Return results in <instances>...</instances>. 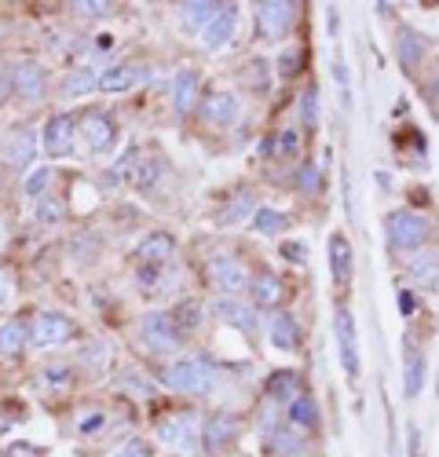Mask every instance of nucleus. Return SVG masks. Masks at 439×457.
Instances as JSON below:
<instances>
[{"label": "nucleus", "instance_id": "f257e3e1", "mask_svg": "<svg viewBox=\"0 0 439 457\" xmlns=\"http://www.w3.org/2000/svg\"><path fill=\"white\" fill-rule=\"evenodd\" d=\"M216 377H220V366L205 352H191V355H179L165 370L162 380H165V388L179 395H209L216 388Z\"/></svg>", "mask_w": 439, "mask_h": 457}, {"label": "nucleus", "instance_id": "f03ea898", "mask_svg": "<svg viewBox=\"0 0 439 457\" xmlns=\"http://www.w3.org/2000/svg\"><path fill=\"white\" fill-rule=\"evenodd\" d=\"M154 436L162 446H169L179 457H198L202 453V425L195 410H169L158 417Z\"/></svg>", "mask_w": 439, "mask_h": 457}, {"label": "nucleus", "instance_id": "7ed1b4c3", "mask_svg": "<svg viewBox=\"0 0 439 457\" xmlns=\"http://www.w3.org/2000/svg\"><path fill=\"white\" fill-rule=\"evenodd\" d=\"M385 231H388V249L392 253H421V245L432 235V223L418 209H395L385 216Z\"/></svg>", "mask_w": 439, "mask_h": 457}, {"label": "nucleus", "instance_id": "20e7f679", "mask_svg": "<svg viewBox=\"0 0 439 457\" xmlns=\"http://www.w3.org/2000/svg\"><path fill=\"white\" fill-rule=\"evenodd\" d=\"M78 337V322L62 312H37L29 319V348H41V352H52V348H62L70 340Z\"/></svg>", "mask_w": 439, "mask_h": 457}, {"label": "nucleus", "instance_id": "39448f33", "mask_svg": "<svg viewBox=\"0 0 439 457\" xmlns=\"http://www.w3.org/2000/svg\"><path fill=\"white\" fill-rule=\"evenodd\" d=\"M139 333L146 340V348L158 352V355H179L183 345H187V337L179 333V326L172 322L169 312H146L139 322Z\"/></svg>", "mask_w": 439, "mask_h": 457}, {"label": "nucleus", "instance_id": "423d86ee", "mask_svg": "<svg viewBox=\"0 0 439 457\" xmlns=\"http://www.w3.org/2000/svg\"><path fill=\"white\" fill-rule=\"evenodd\" d=\"M293 22H297V4H278V0H268V4H256L253 8V26L256 37L268 45H278L289 37Z\"/></svg>", "mask_w": 439, "mask_h": 457}, {"label": "nucleus", "instance_id": "0eeeda50", "mask_svg": "<svg viewBox=\"0 0 439 457\" xmlns=\"http://www.w3.org/2000/svg\"><path fill=\"white\" fill-rule=\"evenodd\" d=\"M334 337H337V359L344 366V377L348 380H359V370H362V359H359V329H355V315L348 303H337L334 312Z\"/></svg>", "mask_w": 439, "mask_h": 457}, {"label": "nucleus", "instance_id": "6e6552de", "mask_svg": "<svg viewBox=\"0 0 439 457\" xmlns=\"http://www.w3.org/2000/svg\"><path fill=\"white\" fill-rule=\"evenodd\" d=\"M78 132L85 136V146H88L92 158H106L110 150L118 146V125H114V118H110L106 110H99V106L85 110V118L78 121Z\"/></svg>", "mask_w": 439, "mask_h": 457}, {"label": "nucleus", "instance_id": "1a4fd4ad", "mask_svg": "<svg viewBox=\"0 0 439 457\" xmlns=\"http://www.w3.org/2000/svg\"><path fill=\"white\" fill-rule=\"evenodd\" d=\"M205 275H209V282L216 286V293H224V296H238L242 289H249V268L238 260V256H231V253H216V256H209V268H205Z\"/></svg>", "mask_w": 439, "mask_h": 457}, {"label": "nucleus", "instance_id": "9d476101", "mask_svg": "<svg viewBox=\"0 0 439 457\" xmlns=\"http://www.w3.org/2000/svg\"><path fill=\"white\" fill-rule=\"evenodd\" d=\"M78 118L73 113H52L41 129V150L48 158H70L78 150Z\"/></svg>", "mask_w": 439, "mask_h": 457}, {"label": "nucleus", "instance_id": "9b49d317", "mask_svg": "<svg viewBox=\"0 0 439 457\" xmlns=\"http://www.w3.org/2000/svg\"><path fill=\"white\" fill-rule=\"evenodd\" d=\"M238 436H242V417L231 413V410H220L202 425V450L209 457H220V453H228L235 446Z\"/></svg>", "mask_w": 439, "mask_h": 457}, {"label": "nucleus", "instance_id": "f8f14e48", "mask_svg": "<svg viewBox=\"0 0 439 457\" xmlns=\"http://www.w3.org/2000/svg\"><path fill=\"white\" fill-rule=\"evenodd\" d=\"M37 150H41V132H33L29 125H12L4 136V162L15 172H33L37 165Z\"/></svg>", "mask_w": 439, "mask_h": 457}, {"label": "nucleus", "instance_id": "ddd939ff", "mask_svg": "<svg viewBox=\"0 0 439 457\" xmlns=\"http://www.w3.org/2000/svg\"><path fill=\"white\" fill-rule=\"evenodd\" d=\"M48 92V70L41 59H19L12 62V96L26 103H41Z\"/></svg>", "mask_w": 439, "mask_h": 457}, {"label": "nucleus", "instance_id": "4468645a", "mask_svg": "<svg viewBox=\"0 0 439 457\" xmlns=\"http://www.w3.org/2000/svg\"><path fill=\"white\" fill-rule=\"evenodd\" d=\"M154 78V70L146 62H121V66H103L99 70V92L106 96H118V92H128V88H139Z\"/></svg>", "mask_w": 439, "mask_h": 457}, {"label": "nucleus", "instance_id": "2eb2a0df", "mask_svg": "<svg viewBox=\"0 0 439 457\" xmlns=\"http://www.w3.org/2000/svg\"><path fill=\"white\" fill-rule=\"evenodd\" d=\"M198 110H202L205 125H212V129H231V125L238 121V113H242V103H238V96L228 92V88H212V92L202 96Z\"/></svg>", "mask_w": 439, "mask_h": 457}, {"label": "nucleus", "instance_id": "dca6fc26", "mask_svg": "<svg viewBox=\"0 0 439 457\" xmlns=\"http://www.w3.org/2000/svg\"><path fill=\"white\" fill-rule=\"evenodd\" d=\"M238 22H242L238 8H235V4H224V8H220V15L202 29V48H205V52H224V48H231L235 37H238Z\"/></svg>", "mask_w": 439, "mask_h": 457}, {"label": "nucleus", "instance_id": "f3484780", "mask_svg": "<svg viewBox=\"0 0 439 457\" xmlns=\"http://www.w3.org/2000/svg\"><path fill=\"white\" fill-rule=\"evenodd\" d=\"M212 315L224 322V326H235L238 333H256V326H261V319H256V308H249V303H242L238 296H216L212 303Z\"/></svg>", "mask_w": 439, "mask_h": 457}, {"label": "nucleus", "instance_id": "a211bd4d", "mask_svg": "<svg viewBox=\"0 0 439 457\" xmlns=\"http://www.w3.org/2000/svg\"><path fill=\"white\" fill-rule=\"evenodd\" d=\"M264 395H268V406H293L301 395H304V380L297 370H275L264 385Z\"/></svg>", "mask_w": 439, "mask_h": 457}, {"label": "nucleus", "instance_id": "6ab92c4d", "mask_svg": "<svg viewBox=\"0 0 439 457\" xmlns=\"http://www.w3.org/2000/svg\"><path fill=\"white\" fill-rule=\"evenodd\" d=\"M172 103L179 113H191L202 103V73L198 66H179L172 73Z\"/></svg>", "mask_w": 439, "mask_h": 457}, {"label": "nucleus", "instance_id": "aec40b11", "mask_svg": "<svg viewBox=\"0 0 439 457\" xmlns=\"http://www.w3.org/2000/svg\"><path fill=\"white\" fill-rule=\"evenodd\" d=\"M268 345L275 352H286V355L301 352V326H297V319H293L289 312H271V319H268Z\"/></svg>", "mask_w": 439, "mask_h": 457}, {"label": "nucleus", "instance_id": "412c9836", "mask_svg": "<svg viewBox=\"0 0 439 457\" xmlns=\"http://www.w3.org/2000/svg\"><path fill=\"white\" fill-rule=\"evenodd\" d=\"M264 453L268 457H301L304 453V432H297L293 425L264 428Z\"/></svg>", "mask_w": 439, "mask_h": 457}, {"label": "nucleus", "instance_id": "4be33fe9", "mask_svg": "<svg viewBox=\"0 0 439 457\" xmlns=\"http://www.w3.org/2000/svg\"><path fill=\"white\" fill-rule=\"evenodd\" d=\"M329 271H334V282L337 286H348L352 275H355V253H352V242L348 235H329Z\"/></svg>", "mask_w": 439, "mask_h": 457}, {"label": "nucleus", "instance_id": "5701e85b", "mask_svg": "<svg viewBox=\"0 0 439 457\" xmlns=\"http://www.w3.org/2000/svg\"><path fill=\"white\" fill-rule=\"evenodd\" d=\"M249 300H253L256 312H278V303H282V278L271 275V271H261L249 282Z\"/></svg>", "mask_w": 439, "mask_h": 457}, {"label": "nucleus", "instance_id": "b1692460", "mask_svg": "<svg viewBox=\"0 0 439 457\" xmlns=\"http://www.w3.org/2000/svg\"><path fill=\"white\" fill-rule=\"evenodd\" d=\"M407 275H410L414 289H421V293L439 289V256H435L432 249L414 253V256H410V263H407Z\"/></svg>", "mask_w": 439, "mask_h": 457}, {"label": "nucleus", "instance_id": "393cba45", "mask_svg": "<svg viewBox=\"0 0 439 457\" xmlns=\"http://www.w3.org/2000/svg\"><path fill=\"white\" fill-rule=\"evenodd\" d=\"M136 256H139V263H158V268H165V263L176 256V238L169 231H151L146 238H139Z\"/></svg>", "mask_w": 439, "mask_h": 457}, {"label": "nucleus", "instance_id": "a878e982", "mask_svg": "<svg viewBox=\"0 0 439 457\" xmlns=\"http://www.w3.org/2000/svg\"><path fill=\"white\" fill-rule=\"evenodd\" d=\"M425 52H428V41L418 33V29H410V26H399V33H395V55H399V62H402V70H418L421 66V59H425Z\"/></svg>", "mask_w": 439, "mask_h": 457}, {"label": "nucleus", "instance_id": "bb28decb", "mask_svg": "<svg viewBox=\"0 0 439 457\" xmlns=\"http://www.w3.org/2000/svg\"><path fill=\"white\" fill-rule=\"evenodd\" d=\"M29 348V326L19 315L0 319V355L4 359H19Z\"/></svg>", "mask_w": 439, "mask_h": 457}, {"label": "nucleus", "instance_id": "cd10ccee", "mask_svg": "<svg viewBox=\"0 0 439 457\" xmlns=\"http://www.w3.org/2000/svg\"><path fill=\"white\" fill-rule=\"evenodd\" d=\"M88 92H99V70H92V66L70 70L59 85V99H81Z\"/></svg>", "mask_w": 439, "mask_h": 457}, {"label": "nucleus", "instance_id": "c85d7f7f", "mask_svg": "<svg viewBox=\"0 0 439 457\" xmlns=\"http://www.w3.org/2000/svg\"><path fill=\"white\" fill-rule=\"evenodd\" d=\"M253 212H256L253 190H238L231 202H224V205L216 209V223H220V227H235V223H242V220H253Z\"/></svg>", "mask_w": 439, "mask_h": 457}, {"label": "nucleus", "instance_id": "c756f323", "mask_svg": "<svg viewBox=\"0 0 439 457\" xmlns=\"http://www.w3.org/2000/svg\"><path fill=\"white\" fill-rule=\"evenodd\" d=\"M289 425L297 428V432H304V436H308V432H315V428L322 425V413H319L315 395H308V392H304L297 403L289 406Z\"/></svg>", "mask_w": 439, "mask_h": 457}, {"label": "nucleus", "instance_id": "7c9ffc66", "mask_svg": "<svg viewBox=\"0 0 439 457\" xmlns=\"http://www.w3.org/2000/svg\"><path fill=\"white\" fill-rule=\"evenodd\" d=\"M220 8H224V4H209V0H195V4H183V8H179V26L187 29V33H202V29L220 15Z\"/></svg>", "mask_w": 439, "mask_h": 457}, {"label": "nucleus", "instance_id": "2f4dec72", "mask_svg": "<svg viewBox=\"0 0 439 457\" xmlns=\"http://www.w3.org/2000/svg\"><path fill=\"white\" fill-rule=\"evenodd\" d=\"M125 179L132 183V190H143V195H151V190L158 187V179H162V158H154V154L139 158L136 169H132Z\"/></svg>", "mask_w": 439, "mask_h": 457}, {"label": "nucleus", "instance_id": "473e14b6", "mask_svg": "<svg viewBox=\"0 0 439 457\" xmlns=\"http://www.w3.org/2000/svg\"><path fill=\"white\" fill-rule=\"evenodd\" d=\"M425 388V352L407 348V366H402V392L407 399H418Z\"/></svg>", "mask_w": 439, "mask_h": 457}, {"label": "nucleus", "instance_id": "72a5a7b5", "mask_svg": "<svg viewBox=\"0 0 439 457\" xmlns=\"http://www.w3.org/2000/svg\"><path fill=\"white\" fill-rule=\"evenodd\" d=\"M249 227H253L256 235H268V238H275V235H282L286 227H289V216H286L282 209H268V205H261V209L253 212Z\"/></svg>", "mask_w": 439, "mask_h": 457}, {"label": "nucleus", "instance_id": "f704fd0d", "mask_svg": "<svg viewBox=\"0 0 439 457\" xmlns=\"http://www.w3.org/2000/svg\"><path fill=\"white\" fill-rule=\"evenodd\" d=\"M169 315H172V322L179 326V333L187 337V333H195V329L202 326V315H205V308H202L198 300H183V303H176V308H172Z\"/></svg>", "mask_w": 439, "mask_h": 457}, {"label": "nucleus", "instance_id": "c9c22d12", "mask_svg": "<svg viewBox=\"0 0 439 457\" xmlns=\"http://www.w3.org/2000/svg\"><path fill=\"white\" fill-rule=\"evenodd\" d=\"M271 158H278V162L301 158V132H297V129L275 132V136H271Z\"/></svg>", "mask_w": 439, "mask_h": 457}, {"label": "nucleus", "instance_id": "e433bc0d", "mask_svg": "<svg viewBox=\"0 0 439 457\" xmlns=\"http://www.w3.org/2000/svg\"><path fill=\"white\" fill-rule=\"evenodd\" d=\"M52 183H55V169L52 165H37L33 172H26V195L41 202V198L52 195Z\"/></svg>", "mask_w": 439, "mask_h": 457}, {"label": "nucleus", "instance_id": "4c0bfd02", "mask_svg": "<svg viewBox=\"0 0 439 457\" xmlns=\"http://www.w3.org/2000/svg\"><path fill=\"white\" fill-rule=\"evenodd\" d=\"M322 165L319 162H304L301 172H297V190L301 195H322Z\"/></svg>", "mask_w": 439, "mask_h": 457}, {"label": "nucleus", "instance_id": "58836bf2", "mask_svg": "<svg viewBox=\"0 0 439 457\" xmlns=\"http://www.w3.org/2000/svg\"><path fill=\"white\" fill-rule=\"evenodd\" d=\"M41 380H45L48 388L62 392V388L70 385V380H73V366H70V362H52V366H45V370H41Z\"/></svg>", "mask_w": 439, "mask_h": 457}, {"label": "nucleus", "instance_id": "ea45409f", "mask_svg": "<svg viewBox=\"0 0 439 457\" xmlns=\"http://www.w3.org/2000/svg\"><path fill=\"white\" fill-rule=\"evenodd\" d=\"M268 70H271V66H268L264 59H249L245 70H242V81L261 92V88H268V81H271V78H268Z\"/></svg>", "mask_w": 439, "mask_h": 457}, {"label": "nucleus", "instance_id": "a19ab883", "mask_svg": "<svg viewBox=\"0 0 439 457\" xmlns=\"http://www.w3.org/2000/svg\"><path fill=\"white\" fill-rule=\"evenodd\" d=\"M301 121H304L308 129L319 125V88H315V85H308V88L301 92Z\"/></svg>", "mask_w": 439, "mask_h": 457}, {"label": "nucleus", "instance_id": "79ce46f5", "mask_svg": "<svg viewBox=\"0 0 439 457\" xmlns=\"http://www.w3.org/2000/svg\"><path fill=\"white\" fill-rule=\"evenodd\" d=\"M62 216H66V205L59 202V198H41L37 202V223H62Z\"/></svg>", "mask_w": 439, "mask_h": 457}, {"label": "nucleus", "instance_id": "37998d69", "mask_svg": "<svg viewBox=\"0 0 439 457\" xmlns=\"http://www.w3.org/2000/svg\"><path fill=\"white\" fill-rule=\"evenodd\" d=\"M136 286L143 293L162 289V268H158V263H139V268H136Z\"/></svg>", "mask_w": 439, "mask_h": 457}, {"label": "nucleus", "instance_id": "c03bdc74", "mask_svg": "<svg viewBox=\"0 0 439 457\" xmlns=\"http://www.w3.org/2000/svg\"><path fill=\"white\" fill-rule=\"evenodd\" d=\"M301 59H304V52H301V48H286V52L278 55L275 70L282 73V78H293V73H301Z\"/></svg>", "mask_w": 439, "mask_h": 457}, {"label": "nucleus", "instance_id": "a18cd8bd", "mask_svg": "<svg viewBox=\"0 0 439 457\" xmlns=\"http://www.w3.org/2000/svg\"><path fill=\"white\" fill-rule=\"evenodd\" d=\"M106 428V413L95 410V413H85L81 417V425H78V436H99Z\"/></svg>", "mask_w": 439, "mask_h": 457}, {"label": "nucleus", "instance_id": "49530a36", "mask_svg": "<svg viewBox=\"0 0 439 457\" xmlns=\"http://www.w3.org/2000/svg\"><path fill=\"white\" fill-rule=\"evenodd\" d=\"M114 457H151V443H146V439H125L114 450Z\"/></svg>", "mask_w": 439, "mask_h": 457}, {"label": "nucleus", "instance_id": "de8ad7c7", "mask_svg": "<svg viewBox=\"0 0 439 457\" xmlns=\"http://www.w3.org/2000/svg\"><path fill=\"white\" fill-rule=\"evenodd\" d=\"M121 385H125V388H136L139 395H151V392H154L151 380H146L143 373H136V370H125V373H121Z\"/></svg>", "mask_w": 439, "mask_h": 457}, {"label": "nucleus", "instance_id": "09e8293b", "mask_svg": "<svg viewBox=\"0 0 439 457\" xmlns=\"http://www.w3.org/2000/svg\"><path fill=\"white\" fill-rule=\"evenodd\" d=\"M282 256H286L289 263H304V260H308V249H304L301 242H282Z\"/></svg>", "mask_w": 439, "mask_h": 457}, {"label": "nucleus", "instance_id": "8fccbe9b", "mask_svg": "<svg viewBox=\"0 0 439 457\" xmlns=\"http://www.w3.org/2000/svg\"><path fill=\"white\" fill-rule=\"evenodd\" d=\"M399 312H402V319H410L418 312V296L410 289H399Z\"/></svg>", "mask_w": 439, "mask_h": 457}, {"label": "nucleus", "instance_id": "3c124183", "mask_svg": "<svg viewBox=\"0 0 439 457\" xmlns=\"http://www.w3.org/2000/svg\"><path fill=\"white\" fill-rule=\"evenodd\" d=\"M8 96H12V66L0 59V103H8Z\"/></svg>", "mask_w": 439, "mask_h": 457}, {"label": "nucleus", "instance_id": "603ef678", "mask_svg": "<svg viewBox=\"0 0 439 457\" xmlns=\"http://www.w3.org/2000/svg\"><path fill=\"white\" fill-rule=\"evenodd\" d=\"M110 52H114V37H110V33L95 37V41H92V55H110Z\"/></svg>", "mask_w": 439, "mask_h": 457}, {"label": "nucleus", "instance_id": "864d4df0", "mask_svg": "<svg viewBox=\"0 0 439 457\" xmlns=\"http://www.w3.org/2000/svg\"><path fill=\"white\" fill-rule=\"evenodd\" d=\"M4 457H45V453L37 450V446H29V443H15V446H12Z\"/></svg>", "mask_w": 439, "mask_h": 457}, {"label": "nucleus", "instance_id": "5fc2aeb1", "mask_svg": "<svg viewBox=\"0 0 439 457\" xmlns=\"http://www.w3.org/2000/svg\"><path fill=\"white\" fill-rule=\"evenodd\" d=\"M81 12H95V15H110L114 12V4H78Z\"/></svg>", "mask_w": 439, "mask_h": 457}, {"label": "nucleus", "instance_id": "6e6d98bb", "mask_svg": "<svg viewBox=\"0 0 439 457\" xmlns=\"http://www.w3.org/2000/svg\"><path fill=\"white\" fill-rule=\"evenodd\" d=\"M8 293H12V286H8V278H4V275H0V308L8 303Z\"/></svg>", "mask_w": 439, "mask_h": 457}, {"label": "nucleus", "instance_id": "4d7b16f0", "mask_svg": "<svg viewBox=\"0 0 439 457\" xmlns=\"http://www.w3.org/2000/svg\"><path fill=\"white\" fill-rule=\"evenodd\" d=\"M410 457H421V443H418V428H410Z\"/></svg>", "mask_w": 439, "mask_h": 457}, {"label": "nucleus", "instance_id": "13d9d810", "mask_svg": "<svg viewBox=\"0 0 439 457\" xmlns=\"http://www.w3.org/2000/svg\"><path fill=\"white\" fill-rule=\"evenodd\" d=\"M428 92H432V99L439 103V78H435V81H428Z\"/></svg>", "mask_w": 439, "mask_h": 457}, {"label": "nucleus", "instance_id": "bf43d9fd", "mask_svg": "<svg viewBox=\"0 0 439 457\" xmlns=\"http://www.w3.org/2000/svg\"><path fill=\"white\" fill-rule=\"evenodd\" d=\"M301 457H308V453H301Z\"/></svg>", "mask_w": 439, "mask_h": 457}]
</instances>
